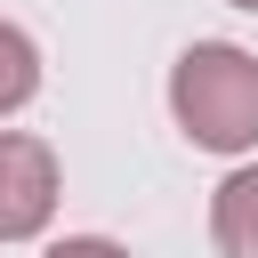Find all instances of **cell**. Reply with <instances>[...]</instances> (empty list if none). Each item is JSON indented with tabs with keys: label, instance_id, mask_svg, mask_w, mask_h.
I'll use <instances>...</instances> for the list:
<instances>
[{
	"label": "cell",
	"instance_id": "obj_5",
	"mask_svg": "<svg viewBox=\"0 0 258 258\" xmlns=\"http://www.w3.org/2000/svg\"><path fill=\"white\" fill-rule=\"evenodd\" d=\"M48 258H129L121 242H105V234H73V242H56Z\"/></svg>",
	"mask_w": 258,
	"mask_h": 258
},
{
	"label": "cell",
	"instance_id": "obj_2",
	"mask_svg": "<svg viewBox=\"0 0 258 258\" xmlns=\"http://www.w3.org/2000/svg\"><path fill=\"white\" fill-rule=\"evenodd\" d=\"M56 210V153L40 137L0 129V242H32Z\"/></svg>",
	"mask_w": 258,
	"mask_h": 258
},
{
	"label": "cell",
	"instance_id": "obj_3",
	"mask_svg": "<svg viewBox=\"0 0 258 258\" xmlns=\"http://www.w3.org/2000/svg\"><path fill=\"white\" fill-rule=\"evenodd\" d=\"M210 234L226 258H258V169H234L210 202Z\"/></svg>",
	"mask_w": 258,
	"mask_h": 258
},
{
	"label": "cell",
	"instance_id": "obj_1",
	"mask_svg": "<svg viewBox=\"0 0 258 258\" xmlns=\"http://www.w3.org/2000/svg\"><path fill=\"white\" fill-rule=\"evenodd\" d=\"M169 113L210 153L258 145V56L234 48V40H194L169 73Z\"/></svg>",
	"mask_w": 258,
	"mask_h": 258
},
{
	"label": "cell",
	"instance_id": "obj_6",
	"mask_svg": "<svg viewBox=\"0 0 258 258\" xmlns=\"http://www.w3.org/2000/svg\"><path fill=\"white\" fill-rule=\"evenodd\" d=\"M234 8H258V0H234Z\"/></svg>",
	"mask_w": 258,
	"mask_h": 258
},
{
	"label": "cell",
	"instance_id": "obj_4",
	"mask_svg": "<svg viewBox=\"0 0 258 258\" xmlns=\"http://www.w3.org/2000/svg\"><path fill=\"white\" fill-rule=\"evenodd\" d=\"M32 97H40V48L24 24L0 16V113H24Z\"/></svg>",
	"mask_w": 258,
	"mask_h": 258
}]
</instances>
